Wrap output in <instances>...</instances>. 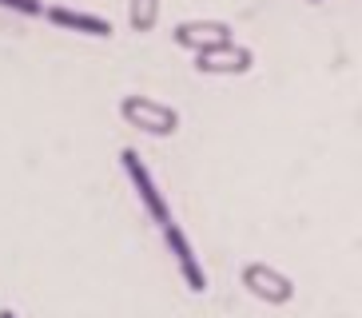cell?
<instances>
[{
	"mask_svg": "<svg viewBox=\"0 0 362 318\" xmlns=\"http://www.w3.org/2000/svg\"><path fill=\"white\" fill-rule=\"evenodd\" d=\"M119 119L128 127H136L139 136H151V139H171L180 131V112L171 104L151 100V95H124L119 100Z\"/></svg>",
	"mask_w": 362,
	"mask_h": 318,
	"instance_id": "cell-1",
	"label": "cell"
},
{
	"mask_svg": "<svg viewBox=\"0 0 362 318\" xmlns=\"http://www.w3.org/2000/svg\"><path fill=\"white\" fill-rule=\"evenodd\" d=\"M119 167H124V175H128V183L136 187V199H139V207L148 211V219L156 223V227H163V223H171L168 199H163V191L156 187V179H151L148 163L139 159V151H136V148H124V151H119Z\"/></svg>",
	"mask_w": 362,
	"mask_h": 318,
	"instance_id": "cell-2",
	"label": "cell"
},
{
	"mask_svg": "<svg viewBox=\"0 0 362 318\" xmlns=\"http://www.w3.org/2000/svg\"><path fill=\"white\" fill-rule=\"evenodd\" d=\"M239 283H243L247 295L267 302V307H287V302H295V278L283 275L271 263H247L239 271Z\"/></svg>",
	"mask_w": 362,
	"mask_h": 318,
	"instance_id": "cell-3",
	"label": "cell"
},
{
	"mask_svg": "<svg viewBox=\"0 0 362 318\" xmlns=\"http://www.w3.org/2000/svg\"><path fill=\"white\" fill-rule=\"evenodd\" d=\"M160 235H163V243H168L171 259H175V266H180L183 286H187L192 295H207V271H203V263H199V254H195L192 239L183 235V227L171 219V223H163V227H160Z\"/></svg>",
	"mask_w": 362,
	"mask_h": 318,
	"instance_id": "cell-4",
	"label": "cell"
},
{
	"mask_svg": "<svg viewBox=\"0 0 362 318\" xmlns=\"http://www.w3.org/2000/svg\"><path fill=\"white\" fill-rule=\"evenodd\" d=\"M251 68H255V52L235 40L195 52V72H203V76H247Z\"/></svg>",
	"mask_w": 362,
	"mask_h": 318,
	"instance_id": "cell-5",
	"label": "cell"
},
{
	"mask_svg": "<svg viewBox=\"0 0 362 318\" xmlns=\"http://www.w3.org/2000/svg\"><path fill=\"white\" fill-rule=\"evenodd\" d=\"M171 40L180 44V48H187V52H203V48L227 44L235 36H231V24L227 20H180L171 28Z\"/></svg>",
	"mask_w": 362,
	"mask_h": 318,
	"instance_id": "cell-6",
	"label": "cell"
},
{
	"mask_svg": "<svg viewBox=\"0 0 362 318\" xmlns=\"http://www.w3.org/2000/svg\"><path fill=\"white\" fill-rule=\"evenodd\" d=\"M44 16L56 24V28L64 32H80V36H92V40H112L116 28L107 16H96V12H80V8H64V4H52V8H44Z\"/></svg>",
	"mask_w": 362,
	"mask_h": 318,
	"instance_id": "cell-7",
	"label": "cell"
},
{
	"mask_svg": "<svg viewBox=\"0 0 362 318\" xmlns=\"http://www.w3.org/2000/svg\"><path fill=\"white\" fill-rule=\"evenodd\" d=\"M163 0H128V28L136 36H148L156 24H160Z\"/></svg>",
	"mask_w": 362,
	"mask_h": 318,
	"instance_id": "cell-8",
	"label": "cell"
},
{
	"mask_svg": "<svg viewBox=\"0 0 362 318\" xmlns=\"http://www.w3.org/2000/svg\"><path fill=\"white\" fill-rule=\"evenodd\" d=\"M0 8H16V12H24V16H44L40 0H0Z\"/></svg>",
	"mask_w": 362,
	"mask_h": 318,
	"instance_id": "cell-9",
	"label": "cell"
},
{
	"mask_svg": "<svg viewBox=\"0 0 362 318\" xmlns=\"http://www.w3.org/2000/svg\"><path fill=\"white\" fill-rule=\"evenodd\" d=\"M0 318H21V314H16L12 307H0Z\"/></svg>",
	"mask_w": 362,
	"mask_h": 318,
	"instance_id": "cell-10",
	"label": "cell"
},
{
	"mask_svg": "<svg viewBox=\"0 0 362 318\" xmlns=\"http://www.w3.org/2000/svg\"><path fill=\"white\" fill-rule=\"evenodd\" d=\"M303 4H322V0H303Z\"/></svg>",
	"mask_w": 362,
	"mask_h": 318,
	"instance_id": "cell-11",
	"label": "cell"
}]
</instances>
